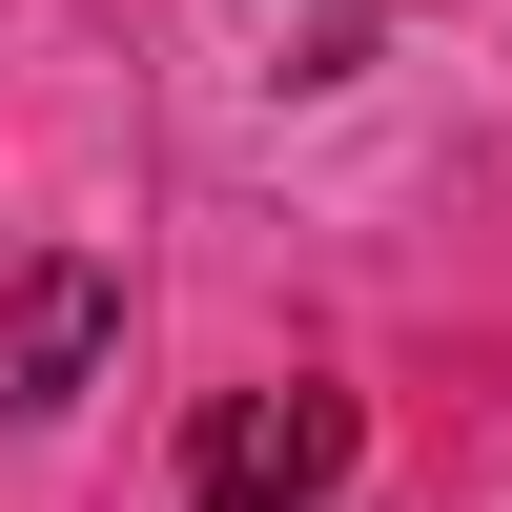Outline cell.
Returning <instances> with one entry per match:
<instances>
[{
  "mask_svg": "<svg viewBox=\"0 0 512 512\" xmlns=\"http://www.w3.org/2000/svg\"><path fill=\"white\" fill-rule=\"evenodd\" d=\"M349 21H369V0H308V62H287V82H328V62H349Z\"/></svg>",
  "mask_w": 512,
  "mask_h": 512,
  "instance_id": "obj_3",
  "label": "cell"
},
{
  "mask_svg": "<svg viewBox=\"0 0 512 512\" xmlns=\"http://www.w3.org/2000/svg\"><path fill=\"white\" fill-rule=\"evenodd\" d=\"M123 287L82 267V246H41V267H0V410H82V369H103Z\"/></svg>",
  "mask_w": 512,
  "mask_h": 512,
  "instance_id": "obj_2",
  "label": "cell"
},
{
  "mask_svg": "<svg viewBox=\"0 0 512 512\" xmlns=\"http://www.w3.org/2000/svg\"><path fill=\"white\" fill-rule=\"evenodd\" d=\"M349 451H369L349 390H226L164 512H328V492H349Z\"/></svg>",
  "mask_w": 512,
  "mask_h": 512,
  "instance_id": "obj_1",
  "label": "cell"
}]
</instances>
